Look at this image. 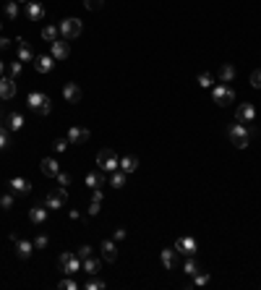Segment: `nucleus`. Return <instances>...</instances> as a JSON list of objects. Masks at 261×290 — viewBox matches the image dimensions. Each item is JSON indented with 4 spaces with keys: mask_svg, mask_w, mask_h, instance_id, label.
I'll return each mask as SVG.
<instances>
[{
    "mask_svg": "<svg viewBox=\"0 0 261 290\" xmlns=\"http://www.w3.org/2000/svg\"><path fill=\"white\" fill-rule=\"evenodd\" d=\"M235 120L238 123H254L256 120V108L251 105V102H243V105H238V112H235Z\"/></svg>",
    "mask_w": 261,
    "mask_h": 290,
    "instance_id": "7",
    "label": "nucleus"
},
{
    "mask_svg": "<svg viewBox=\"0 0 261 290\" xmlns=\"http://www.w3.org/2000/svg\"><path fill=\"white\" fill-rule=\"evenodd\" d=\"M212 100H214V105L228 108V105H233V102H235V92L228 84H220V86L212 89Z\"/></svg>",
    "mask_w": 261,
    "mask_h": 290,
    "instance_id": "4",
    "label": "nucleus"
},
{
    "mask_svg": "<svg viewBox=\"0 0 261 290\" xmlns=\"http://www.w3.org/2000/svg\"><path fill=\"white\" fill-rule=\"evenodd\" d=\"M76 256H78V259H86V256H92V246H81V248L76 251Z\"/></svg>",
    "mask_w": 261,
    "mask_h": 290,
    "instance_id": "43",
    "label": "nucleus"
},
{
    "mask_svg": "<svg viewBox=\"0 0 261 290\" xmlns=\"http://www.w3.org/2000/svg\"><path fill=\"white\" fill-rule=\"evenodd\" d=\"M16 97V78L0 76V100H13Z\"/></svg>",
    "mask_w": 261,
    "mask_h": 290,
    "instance_id": "10",
    "label": "nucleus"
},
{
    "mask_svg": "<svg viewBox=\"0 0 261 290\" xmlns=\"http://www.w3.org/2000/svg\"><path fill=\"white\" fill-rule=\"evenodd\" d=\"M84 142H89V128H81V126L68 128V144L78 146V144H84Z\"/></svg>",
    "mask_w": 261,
    "mask_h": 290,
    "instance_id": "11",
    "label": "nucleus"
},
{
    "mask_svg": "<svg viewBox=\"0 0 261 290\" xmlns=\"http://www.w3.org/2000/svg\"><path fill=\"white\" fill-rule=\"evenodd\" d=\"M84 6L89 10H102V6H105V0H84Z\"/></svg>",
    "mask_w": 261,
    "mask_h": 290,
    "instance_id": "40",
    "label": "nucleus"
},
{
    "mask_svg": "<svg viewBox=\"0 0 261 290\" xmlns=\"http://www.w3.org/2000/svg\"><path fill=\"white\" fill-rule=\"evenodd\" d=\"M58 29H60V37H63V40H76V37H81L84 24H81L78 18H63Z\"/></svg>",
    "mask_w": 261,
    "mask_h": 290,
    "instance_id": "3",
    "label": "nucleus"
},
{
    "mask_svg": "<svg viewBox=\"0 0 261 290\" xmlns=\"http://www.w3.org/2000/svg\"><path fill=\"white\" fill-rule=\"evenodd\" d=\"M58 37H60V29H58V26H52V24L42 26V40H44V42H55Z\"/></svg>",
    "mask_w": 261,
    "mask_h": 290,
    "instance_id": "29",
    "label": "nucleus"
},
{
    "mask_svg": "<svg viewBox=\"0 0 261 290\" xmlns=\"http://www.w3.org/2000/svg\"><path fill=\"white\" fill-rule=\"evenodd\" d=\"M84 183L89 188H102V186H105V172H86Z\"/></svg>",
    "mask_w": 261,
    "mask_h": 290,
    "instance_id": "24",
    "label": "nucleus"
},
{
    "mask_svg": "<svg viewBox=\"0 0 261 290\" xmlns=\"http://www.w3.org/2000/svg\"><path fill=\"white\" fill-rule=\"evenodd\" d=\"M58 288H60V290H76L78 285L71 280V277H65V280H60V285H58Z\"/></svg>",
    "mask_w": 261,
    "mask_h": 290,
    "instance_id": "42",
    "label": "nucleus"
},
{
    "mask_svg": "<svg viewBox=\"0 0 261 290\" xmlns=\"http://www.w3.org/2000/svg\"><path fill=\"white\" fill-rule=\"evenodd\" d=\"M39 170H42V176H47V178H58V172H60V165L55 162L52 157H44L39 162Z\"/></svg>",
    "mask_w": 261,
    "mask_h": 290,
    "instance_id": "13",
    "label": "nucleus"
},
{
    "mask_svg": "<svg viewBox=\"0 0 261 290\" xmlns=\"http://www.w3.org/2000/svg\"><path fill=\"white\" fill-rule=\"evenodd\" d=\"M8 188L13 191V194H18V196H26L29 191H31V183L26 180V178H10V183H8Z\"/></svg>",
    "mask_w": 261,
    "mask_h": 290,
    "instance_id": "14",
    "label": "nucleus"
},
{
    "mask_svg": "<svg viewBox=\"0 0 261 290\" xmlns=\"http://www.w3.org/2000/svg\"><path fill=\"white\" fill-rule=\"evenodd\" d=\"M44 102H50V97L44 94V92H29V97H26V105H29L34 112H37V110L44 105Z\"/></svg>",
    "mask_w": 261,
    "mask_h": 290,
    "instance_id": "17",
    "label": "nucleus"
},
{
    "mask_svg": "<svg viewBox=\"0 0 261 290\" xmlns=\"http://www.w3.org/2000/svg\"><path fill=\"white\" fill-rule=\"evenodd\" d=\"M5 126H8V131H21V128H24V115H21V112H10L5 118Z\"/></svg>",
    "mask_w": 261,
    "mask_h": 290,
    "instance_id": "23",
    "label": "nucleus"
},
{
    "mask_svg": "<svg viewBox=\"0 0 261 290\" xmlns=\"http://www.w3.org/2000/svg\"><path fill=\"white\" fill-rule=\"evenodd\" d=\"M228 136H230V142H233L238 149H246L248 144H251L254 131H248L246 123H233V126H228Z\"/></svg>",
    "mask_w": 261,
    "mask_h": 290,
    "instance_id": "1",
    "label": "nucleus"
},
{
    "mask_svg": "<svg viewBox=\"0 0 261 290\" xmlns=\"http://www.w3.org/2000/svg\"><path fill=\"white\" fill-rule=\"evenodd\" d=\"M58 186L68 188V186H71V176H65V172H58Z\"/></svg>",
    "mask_w": 261,
    "mask_h": 290,
    "instance_id": "44",
    "label": "nucleus"
},
{
    "mask_svg": "<svg viewBox=\"0 0 261 290\" xmlns=\"http://www.w3.org/2000/svg\"><path fill=\"white\" fill-rule=\"evenodd\" d=\"M99 259H94V256H86V259H81V270L92 277V274H99Z\"/></svg>",
    "mask_w": 261,
    "mask_h": 290,
    "instance_id": "22",
    "label": "nucleus"
},
{
    "mask_svg": "<svg viewBox=\"0 0 261 290\" xmlns=\"http://www.w3.org/2000/svg\"><path fill=\"white\" fill-rule=\"evenodd\" d=\"M99 204H102V202H92V204H89V217L99 214Z\"/></svg>",
    "mask_w": 261,
    "mask_h": 290,
    "instance_id": "45",
    "label": "nucleus"
},
{
    "mask_svg": "<svg viewBox=\"0 0 261 290\" xmlns=\"http://www.w3.org/2000/svg\"><path fill=\"white\" fill-rule=\"evenodd\" d=\"M26 18H31V21H44V6L37 3V0H29V3H26Z\"/></svg>",
    "mask_w": 261,
    "mask_h": 290,
    "instance_id": "15",
    "label": "nucleus"
},
{
    "mask_svg": "<svg viewBox=\"0 0 261 290\" xmlns=\"http://www.w3.org/2000/svg\"><path fill=\"white\" fill-rule=\"evenodd\" d=\"M175 264H178V251L175 248H165L162 251V266L165 270H175Z\"/></svg>",
    "mask_w": 261,
    "mask_h": 290,
    "instance_id": "25",
    "label": "nucleus"
},
{
    "mask_svg": "<svg viewBox=\"0 0 261 290\" xmlns=\"http://www.w3.org/2000/svg\"><path fill=\"white\" fill-rule=\"evenodd\" d=\"M196 248H199V246H196V240L191 238V236H180L178 243H175V251H180L183 256H194Z\"/></svg>",
    "mask_w": 261,
    "mask_h": 290,
    "instance_id": "9",
    "label": "nucleus"
},
{
    "mask_svg": "<svg viewBox=\"0 0 261 290\" xmlns=\"http://www.w3.org/2000/svg\"><path fill=\"white\" fill-rule=\"evenodd\" d=\"M52 149H55L58 154H63L65 149H68V138H55V142H52Z\"/></svg>",
    "mask_w": 261,
    "mask_h": 290,
    "instance_id": "37",
    "label": "nucleus"
},
{
    "mask_svg": "<svg viewBox=\"0 0 261 290\" xmlns=\"http://www.w3.org/2000/svg\"><path fill=\"white\" fill-rule=\"evenodd\" d=\"M0 26H3V21H0Z\"/></svg>",
    "mask_w": 261,
    "mask_h": 290,
    "instance_id": "52",
    "label": "nucleus"
},
{
    "mask_svg": "<svg viewBox=\"0 0 261 290\" xmlns=\"http://www.w3.org/2000/svg\"><path fill=\"white\" fill-rule=\"evenodd\" d=\"M31 248H34V243H29V240H16V254H18V259H29L31 256Z\"/></svg>",
    "mask_w": 261,
    "mask_h": 290,
    "instance_id": "26",
    "label": "nucleus"
},
{
    "mask_svg": "<svg viewBox=\"0 0 261 290\" xmlns=\"http://www.w3.org/2000/svg\"><path fill=\"white\" fill-rule=\"evenodd\" d=\"M99 251H102V262H107V264H112V262L118 259V246H115V240H102Z\"/></svg>",
    "mask_w": 261,
    "mask_h": 290,
    "instance_id": "12",
    "label": "nucleus"
},
{
    "mask_svg": "<svg viewBox=\"0 0 261 290\" xmlns=\"http://www.w3.org/2000/svg\"><path fill=\"white\" fill-rule=\"evenodd\" d=\"M50 48H52V58H55V60H68V55H71V44H68V40H63V37L50 42Z\"/></svg>",
    "mask_w": 261,
    "mask_h": 290,
    "instance_id": "8",
    "label": "nucleus"
},
{
    "mask_svg": "<svg viewBox=\"0 0 261 290\" xmlns=\"http://www.w3.org/2000/svg\"><path fill=\"white\" fill-rule=\"evenodd\" d=\"M3 10H5V18H18V3L16 0H3Z\"/></svg>",
    "mask_w": 261,
    "mask_h": 290,
    "instance_id": "30",
    "label": "nucleus"
},
{
    "mask_svg": "<svg viewBox=\"0 0 261 290\" xmlns=\"http://www.w3.org/2000/svg\"><path fill=\"white\" fill-rule=\"evenodd\" d=\"M196 84H199V86H204V89H212V84H214V76H212L209 71H204V74H199Z\"/></svg>",
    "mask_w": 261,
    "mask_h": 290,
    "instance_id": "33",
    "label": "nucleus"
},
{
    "mask_svg": "<svg viewBox=\"0 0 261 290\" xmlns=\"http://www.w3.org/2000/svg\"><path fill=\"white\" fill-rule=\"evenodd\" d=\"M209 280H212V277H209L207 272H196V274H194V285H196V288H204V285H209Z\"/></svg>",
    "mask_w": 261,
    "mask_h": 290,
    "instance_id": "35",
    "label": "nucleus"
},
{
    "mask_svg": "<svg viewBox=\"0 0 261 290\" xmlns=\"http://www.w3.org/2000/svg\"><path fill=\"white\" fill-rule=\"evenodd\" d=\"M10 48V40L8 37H0V50H8Z\"/></svg>",
    "mask_w": 261,
    "mask_h": 290,
    "instance_id": "49",
    "label": "nucleus"
},
{
    "mask_svg": "<svg viewBox=\"0 0 261 290\" xmlns=\"http://www.w3.org/2000/svg\"><path fill=\"white\" fill-rule=\"evenodd\" d=\"M50 110H52V102H44V105H42L37 112H39V115H50Z\"/></svg>",
    "mask_w": 261,
    "mask_h": 290,
    "instance_id": "46",
    "label": "nucleus"
},
{
    "mask_svg": "<svg viewBox=\"0 0 261 290\" xmlns=\"http://www.w3.org/2000/svg\"><path fill=\"white\" fill-rule=\"evenodd\" d=\"M0 206H3V210H10V206H13V194H3V196H0Z\"/></svg>",
    "mask_w": 261,
    "mask_h": 290,
    "instance_id": "39",
    "label": "nucleus"
},
{
    "mask_svg": "<svg viewBox=\"0 0 261 290\" xmlns=\"http://www.w3.org/2000/svg\"><path fill=\"white\" fill-rule=\"evenodd\" d=\"M97 168L102 172H112V170H118L120 168V160H118V152L112 146H105L102 152L97 154Z\"/></svg>",
    "mask_w": 261,
    "mask_h": 290,
    "instance_id": "2",
    "label": "nucleus"
},
{
    "mask_svg": "<svg viewBox=\"0 0 261 290\" xmlns=\"http://www.w3.org/2000/svg\"><path fill=\"white\" fill-rule=\"evenodd\" d=\"M217 76H220V81H222V84H230V81H235V76H238V71H235V66H230V63H225V66H220V71H217Z\"/></svg>",
    "mask_w": 261,
    "mask_h": 290,
    "instance_id": "21",
    "label": "nucleus"
},
{
    "mask_svg": "<svg viewBox=\"0 0 261 290\" xmlns=\"http://www.w3.org/2000/svg\"><path fill=\"white\" fill-rule=\"evenodd\" d=\"M105 288H107V282L102 280V277H97V274H92L86 280V290H105Z\"/></svg>",
    "mask_w": 261,
    "mask_h": 290,
    "instance_id": "32",
    "label": "nucleus"
},
{
    "mask_svg": "<svg viewBox=\"0 0 261 290\" xmlns=\"http://www.w3.org/2000/svg\"><path fill=\"white\" fill-rule=\"evenodd\" d=\"M65 199H68V188H55L52 194H47V199H44V206H47V210L52 212V210H60V206L65 204Z\"/></svg>",
    "mask_w": 261,
    "mask_h": 290,
    "instance_id": "6",
    "label": "nucleus"
},
{
    "mask_svg": "<svg viewBox=\"0 0 261 290\" xmlns=\"http://www.w3.org/2000/svg\"><path fill=\"white\" fill-rule=\"evenodd\" d=\"M3 71H5V63H3V60H0V76H3Z\"/></svg>",
    "mask_w": 261,
    "mask_h": 290,
    "instance_id": "50",
    "label": "nucleus"
},
{
    "mask_svg": "<svg viewBox=\"0 0 261 290\" xmlns=\"http://www.w3.org/2000/svg\"><path fill=\"white\" fill-rule=\"evenodd\" d=\"M58 266H60V272H65V274H73V272H78L81 270V259L76 256V254H60L58 256Z\"/></svg>",
    "mask_w": 261,
    "mask_h": 290,
    "instance_id": "5",
    "label": "nucleus"
},
{
    "mask_svg": "<svg viewBox=\"0 0 261 290\" xmlns=\"http://www.w3.org/2000/svg\"><path fill=\"white\" fill-rule=\"evenodd\" d=\"M63 97H65V102H78L81 100V86L73 84V81H68L63 86Z\"/></svg>",
    "mask_w": 261,
    "mask_h": 290,
    "instance_id": "19",
    "label": "nucleus"
},
{
    "mask_svg": "<svg viewBox=\"0 0 261 290\" xmlns=\"http://www.w3.org/2000/svg\"><path fill=\"white\" fill-rule=\"evenodd\" d=\"M126 238V228H115V240H123Z\"/></svg>",
    "mask_w": 261,
    "mask_h": 290,
    "instance_id": "48",
    "label": "nucleus"
},
{
    "mask_svg": "<svg viewBox=\"0 0 261 290\" xmlns=\"http://www.w3.org/2000/svg\"><path fill=\"white\" fill-rule=\"evenodd\" d=\"M120 170L126 172V176H128V172H136V170H139V157L123 154V157H120Z\"/></svg>",
    "mask_w": 261,
    "mask_h": 290,
    "instance_id": "20",
    "label": "nucleus"
},
{
    "mask_svg": "<svg viewBox=\"0 0 261 290\" xmlns=\"http://www.w3.org/2000/svg\"><path fill=\"white\" fill-rule=\"evenodd\" d=\"M47 206H44V204H37V206H31V210H29V220H31V225H42L44 222V220H47Z\"/></svg>",
    "mask_w": 261,
    "mask_h": 290,
    "instance_id": "18",
    "label": "nucleus"
},
{
    "mask_svg": "<svg viewBox=\"0 0 261 290\" xmlns=\"http://www.w3.org/2000/svg\"><path fill=\"white\" fill-rule=\"evenodd\" d=\"M21 71H24V66H21V60H13V63H8V76H10V78H16Z\"/></svg>",
    "mask_w": 261,
    "mask_h": 290,
    "instance_id": "36",
    "label": "nucleus"
},
{
    "mask_svg": "<svg viewBox=\"0 0 261 290\" xmlns=\"http://www.w3.org/2000/svg\"><path fill=\"white\" fill-rule=\"evenodd\" d=\"M110 186L112 188H123V186H126V172H123L120 168L110 172Z\"/></svg>",
    "mask_w": 261,
    "mask_h": 290,
    "instance_id": "28",
    "label": "nucleus"
},
{
    "mask_svg": "<svg viewBox=\"0 0 261 290\" xmlns=\"http://www.w3.org/2000/svg\"><path fill=\"white\" fill-rule=\"evenodd\" d=\"M47 243H50V238L44 233H39L37 238H34V248H47Z\"/></svg>",
    "mask_w": 261,
    "mask_h": 290,
    "instance_id": "38",
    "label": "nucleus"
},
{
    "mask_svg": "<svg viewBox=\"0 0 261 290\" xmlns=\"http://www.w3.org/2000/svg\"><path fill=\"white\" fill-rule=\"evenodd\" d=\"M18 60H21V63H31V60H34V50L29 48L24 40H21V44H18Z\"/></svg>",
    "mask_w": 261,
    "mask_h": 290,
    "instance_id": "27",
    "label": "nucleus"
},
{
    "mask_svg": "<svg viewBox=\"0 0 261 290\" xmlns=\"http://www.w3.org/2000/svg\"><path fill=\"white\" fill-rule=\"evenodd\" d=\"M102 196H105L102 188H92V202H102Z\"/></svg>",
    "mask_w": 261,
    "mask_h": 290,
    "instance_id": "47",
    "label": "nucleus"
},
{
    "mask_svg": "<svg viewBox=\"0 0 261 290\" xmlns=\"http://www.w3.org/2000/svg\"><path fill=\"white\" fill-rule=\"evenodd\" d=\"M16 3H29V0H16Z\"/></svg>",
    "mask_w": 261,
    "mask_h": 290,
    "instance_id": "51",
    "label": "nucleus"
},
{
    "mask_svg": "<svg viewBox=\"0 0 261 290\" xmlns=\"http://www.w3.org/2000/svg\"><path fill=\"white\" fill-rule=\"evenodd\" d=\"M183 272H186L188 277H194L196 272H201V270H199V264L194 262V256H186V266H183Z\"/></svg>",
    "mask_w": 261,
    "mask_h": 290,
    "instance_id": "34",
    "label": "nucleus"
},
{
    "mask_svg": "<svg viewBox=\"0 0 261 290\" xmlns=\"http://www.w3.org/2000/svg\"><path fill=\"white\" fill-rule=\"evenodd\" d=\"M251 86L254 89H261V68H256V71L251 74Z\"/></svg>",
    "mask_w": 261,
    "mask_h": 290,
    "instance_id": "41",
    "label": "nucleus"
},
{
    "mask_svg": "<svg viewBox=\"0 0 261 290\" xmlns=\"http://www.w3.org/2000/svg\"><path fill=\"white\" fill-rule=\"evenodd\" d=\"M34 68H37L39 74H50L52 68H55V58H52V55H39V58H34Z\"/></svg>",
    "mask_w": 261,
    "mask_h": 290,
    "instance_id": "16",
    "label": "nucleus"
},
{
    "mask_svg": "<svg viewBox=\"0 0 261 290\" xmlns=\"http://www.w3.org/2000/svg\"><path fill=\"white\" fill-rule=\"evenodd\" d=\"M8 146H10V131H8L5 120L0 118V149H8Z\"/></svg>",
    "mask_w": 261,
    "mask_h": 290,
    "instance_id": "31",
    "label": "nucleus"
}]
</instances>
